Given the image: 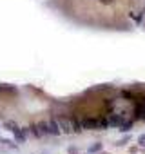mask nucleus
Listing matches in <instances>:
<instances>
[{"label":"nucleus","instance_id":"obj_1","mask_svg":"<svg viewBox=\"0 0 145 154\" xmlns=\"http://www.w3.org/2000/svg\"><path fill=\"white\" fill-rule=\"evenodd\" d=\"M82 129H87V131L102 129V125H100V118H84V120H82Z\"/></svg>","mask_w":145,"mask_h":154},{"label":"nucleus","instance_id":"obj_2","mask_svg":"<svg viewBox=\"0 0 145 154\" xmlns=\"http://www.w3.org/2000/svg\"><path fill=\"white\" fill-rule=\"evenodd\" d=\"M45 127H47V134H53V136L62 134L60 125H58V120H54V118H49V120L45 122Z\"/></svg>","mask_w":145,"mask_h":154},{"label":"nucleus","instance_id":"obj_3","mask_svg":"<svg viewBox=\"0 0 145 154\" xmlns=\"http://www.w3.org/2000/svg\"><path fill=\"white\" fill-rule=\"evenodd\" d=\"M31 131L36 138H42L47 134V127H45V122H38V123H33L31 125Z\"/></svg>","mask_w":145,"mask_h":154},{"label":"nucleus","instance_id":"obj_4","mask_svg":"<svg viewBox=\"0 0 145 154\" xmlns=\"http://www.w3.org/2000/svg\"><path fill=\"white\" fill-rule=\"evenodd\" d=\"M58 125H60V131H62V132H65V134H71V132H72L71 120H67V118H60V120H58Z\"/></svg>","mask_w":145,"mask_h":154},{"label":"nucleus","instance_id":"obj_5","mask_svg":"<svg viewBox=\"0 0 145 154\" xmlns=\"http://www.w3.org/2000/svg\"><path fill=\"white\" fill-rule=\"evenodd\" d=\"M71 125H72V132H80V131H84V129H82V122H80L76 116L71 118Z\"/></svg>","mask_w":145,"mask_h":154},{"label":"nucleus","instance_id":"obj_6","mask_svg":"<svg viewBox=\"0 0 145 154\" xmlns=\"http://www.w3.org/2000/svg\"><path fill=\"white\" fill-rule=\"evenodd\" d=\"M6 129H8V131H13V132H15V131L18 129V125H17L15 122H6Z\"/></svg>","mask_w":145,"mask_h":154},{"label":"nucleus","instance_id":"obj_7","mask_svg":"<svg viewBox=\"0 0 145 154\" xmlns=\"http://www.w3.org/2000/svg\"><path fill=\"white\" fill-rule=\"evenodd\" d=\"M138 143H140L141 147H145V134H140V138H138Z\"/></svg>","mask_w":145,"mask_h":154},{"label":"nucleus","instance_id":"obj_8","mask_svg":"<svg viewBox=\"0 0 145 154\" xmlns=\"http://www.w3.org/2000/svg\"><path fill=\"white\" fill-rule=\"evenodd\" d=\"M98 2H100L102 6H111V4L114 2V0H98Z\"/></svg>","mask_w":145,"mask_h":154},{"label":"nucleus","instance_id":"obj_9","mask_svg":"<svg viewBox=\"0 0 145 154\" xmlns=\"http://www.w3.org/2000/svg\"><path fill=\"white\" fill-rule=\"evenodd\" d=\"M100 149H102V145H100V143H96V145H93L89 150H91V152H96V150H100Z\"/></svg>","mask_w":145,"mask_h":154}]
</instances>
